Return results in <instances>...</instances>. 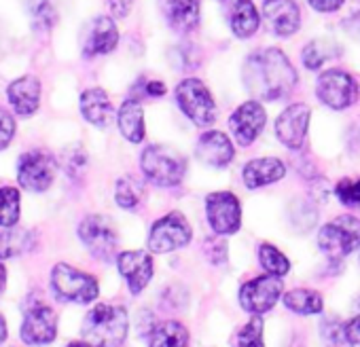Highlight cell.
Returning <instances> with one entry per match:
<instances>
[{"instance_id": "obj_1", "label": "cell", "mask_w": 360, "mask_h": 347, "mask_svg": "<svg viewBox=\"0 0 360 347\" xmlns=\"http://www.w3.org/2000/svg\"><path fill=\"white\" fill-rule=\"evenodd\" d=\"M246 89L259 100H280L297 85V70L280 49H263L252 53L242 72Z\"/></svg>"}, {"instance_id": "obj_2", "label": "cell", "mask_w": 360, "mask_h": 347, "mask_svg": "<svg viewBox=\"0 0 360 347\" xmlns=\"http://www.w3.org/2000/svg\"><path fill=\"white\" fill-rule=\"evenodd\" d=\"M127 311L121 305L100 303L85 315L81 332L91 347H119L127 336Z\"/></svg>"}, {"instance_id": "obj_3", "label": "cell", "mask_w": 360, "mask_h": 347, "mask_svg": "<svg viewBox=\"0 0 360 347\" xmlns=\"http://www.w3.org/2000/svg\"><path fill=\"white\" fill-rule=\"evenodd\" d=\"M140 167L148 183L157 187H178L187 174V159L169 146L153 144L144 148Z\"/></svg>"}, {"instance_id": "obj_4", "label": "cell", "mask_w": 360, "mask_h": 347, "mask_svg": "<svg viewBox=\"0 0 360 347\" xmlns=\"http://www.w3.org/2000/svg\"><path fill=\"white\" fill-rule=\"evenodd\" d=\"M318 246L330 261L345 258L360 248V221L345 214L326 223L318 233Z\"/></svg>"}, {"instance_id": "obj_5", "label": "cell", "mask_w": 360, "mask_h": 347, "mask_svg": "<svg viewBox=\"0 0 360 347\" xmlns=\"http://www.w3.org/2000/svg\"><path fill=\"white\" fill-rule=\"evenodd\" d=\"M51 286L58 294V299L68 303H91L98 299V282L94 275L83 273L66 263H60L51 271Z\"/></svg>"}, {"instance_id": "obj_6", "label": "cell", "mask_w": 360, "mask_h": 347, "mask_svg": "<svg viewBox=\"0 0 360 347\" xmlns=\"http://www.w3.org/2000/svg\"><path fill=\"white\" fill-rule=\"evenodd\" d=\"M176 102L195 125L206 127L217 121V104L212 93L200 79H185L176 87Z\"/></svg>"}, {"instance_id": "obj_7", "label": "cell", "mask_w": 360, "mask_h": 347, "mask_svg": "<svg viewBox=\"0 0 360 347\" xmlns=\"http://www.w3.org/2000/svg\"><path fill=\"white\" fill-rule=\"evenodd\" d=\"M193 231L187 218L180 212H169L150 227L148 235V248L155 254H167L178 248H183L191 242Z\"/></svg>"}, {"instance_id": "obj_8", "label": "cell", "mask_w": 360, "mask_h": 347, "mask_svg": "<svg viewBox=\"0 0 360 347\" xmlns=\"http://www.w3.org/2000/svg\"><path fill=\"white\" fill-rule=\"evenodd\" d=\"M316 93L322 104L333 110H345L358 100V85L352 74L343 70H326L318 77Z\"/></svg>"}, {"instance_id": "obj_9", "label": "cell", "mask_w": 360, "mask_h": 347, "mask_svg": "<svg viewBox=\"0 0 360 347\" xmlns=\"http://www.w3.org/2000/svg\"><path fill=\"white\" fill-rule=\"evenodd\" d=\"M58 163L56 157L47 150H32L26 152L20 159V169H18V178L20 185L28 191L41 193L47 191L56 178Z\"/></svg>"}, {"instance_id": "obj_10", "label": "cell", "mask_w": 360, "mask_h": 347, "mask_svg": "<svg viewBox=\"0 0 360 347\" xmlns=\"http://www.w3.org/2000/svg\"><path fill=\"white\" fill-rule=\"evenodd\" d=\"M79 237L87 246V250L100 261H110L117 254V231L106 216L91 214L83 218V223L79 225Z\"/></svg>"}, {"instance_id": "obj_11", "label": "cell", "mask_w": 360, "mask_h": 347, "mask_svg": "<svg viewBox=\"0 0 360 347\" xmlns=\"http://www.w3.org/2000/svg\"><path fill=\"white\" fill-rule=\"evenodd\" d=\"M206 216L217 235H233L242 225L240 199L229 191H214L206 197Z\"/></svg>"}, {"instance_id": "obj_12", "label": "cell", "mask_w": 360, "mask_h": 347, "mask_svg": "<svg viewBox=\"0 0 360 347\" xmlns=\"http://www.w3.org/2000/svg\"><path fill=\"white\" fill-rule=\"evenodd\" d=\"M282 294V282L278 275H261V277H255L250 282H246L242 288H240V305L259 315V313H265L269 311L278 299Z\"/></svg>"}, {"instance_id": "obj_13", "label": "cell", "mask_w": 360, "mask_h": 347, "mask_svg": "<svg viewBox=\"0 0 360 347\" xmlns=\"http://www.w3.org/2000/svg\"><path fill=\"white\" fill-rule=\"evenodd\" d=\"M58 336V315L45 303H30L22 324V339L28 345H45Z\"/></svg>"}, {"instance_id": "obj_14", "label": "cell", "mask_w": 360, "mask_h": 347, "mask_svg": "<svg viewBox=\"0 0 360 347\" xmlns=\"http://www.w3.org/2000/svg\"><path fill=\"white\" fill-rule=\"evenodd\" d=\"M309 108L303 102H295L288 108H284V112L278 117L276 121V136L278 140L292 148L299 150L305 144L307 138V127H309Z\"/></svg>"}, {"instance_id": "obj_15", "label": "cell", "mask_w": 360, "mask_h": 347, "mask_svg": "<svg viewBox=\"0 0 360 347\" xmlns=\"http://www.w3.org/2000/svg\"><path fill=\"white\" fill-rule=\"evenodd\" d=\"M265 121H267L265 108L259 102H246L231 114L229 127L240 146H250L261 136Z\"/></svg>"}, {"instance_id": "obj_16", "label": "cell", "mask_w": 360, "mask_h": 347, "mask_svg": "<svg viewBox=\"0 0 360 347\" xmlns=\"http://www.w3.org/2000/svg\"><path fill=\"white\" fill-rule=\"evenodd\" d=\"M117 267L134 294L142 292L153 277V256L142 250L121 252L117 256Z\"/></svg>"}, {"instance_id": "obj_17", "label": "cell", "mask_w": 360, "mask_h": 347, "mask_svg": "<svg viewBox=\"0 0 360 347\" xmlns=\"http://www.w3.org/2000/svg\"><path fill=\"white\" fill-rule=\"evenodd\" d=\"M159 9L167 26L180 34H189L200 24V0H159Z\"/></svg>"}, {"instance_id": "obj_18", "label": "cell", "mask_w": 360, "mask_h": 347, "mask_svg": "<svg viewBox=\"0 0 360 347\" xmlns=\"http://www.w3.org/2000/svg\"><path fill=\"white\" fill-rule=\"evenodd\" d=\"M195 152L200 161L210 167H225L233 161V155H236L231 140L223 131H217V129L200 136Z\"/></svg>"}, {"instance_id": "obj_19", "label": "cell", "mask_w": 360, "mask_h": 347, "mask_svg": "<svg viewBox=\"0 0 360 347\" xmlns=\"http://www.w3.org/2000/svg\"><path fill=\"white\" fill-rule=\"evenodd\" d=\"M265 18L269 28L282 39L292 37L301 26V13L295 0H265Z\"/></svg>"}, {"instance_id": "obj_20", "label": "cell", "mask_w": 360, "mask_h": 347, "mask_svg": "<svg viewBox=\"0 0 360 347\" xmlns=\"http://www.w3.org/2000/svg\"><path fill=\"white\" fill-rule=\"evenodd\" d=\"M117 43H119V30L115 22L110 18H96L85 32L83 51L89 58L106 55L117 47Z\"/></svg>"}, {"instance_id": "obj_21", "label": "cell", "mask_w": 360, "mask_h": 347, "mask_svg": "<svg viewBox=\"0 0 360 347\" xmlns=\"http://www.w3.org/2000/svg\"><path fill=\"white\" fill-rule=\"evenodd\" d=\"M286 165L276 157H259L244 165V185L248 189H261L284 178Z\"/></svg>"}, {"instance_id": "obj_22", "label": "cell", "mask_w": 360, "mask_h": 347, "mask_svg": "<svg viewBox=\"0 0 360 347\" xmlns=\"http://www.w3.org/2000/svg\"><path fill=\"white\" fill-rule=\"evenodd\" d=\"M7 98L13 110L22 117L34 114L41 102V83L34 77H22L13 81L7 89Z\"/></svg>"}, {"instance_id": "obj_23", "label": "cell", "mask_w": 360, "mask_h": 347, "mask_svg": "<svg viewBox=\"0 0 360 347\" xmlns=\"http://www.w3.org/2000/svg\"><path fill=\"white\" fill-rule=\"evenodd\" d=\"M227 15L238 39H250L261 26V15L252 0H227Z\"/></svg>"}, {"instance_id": "obj_24", "label": "cell", "mask_w": 360, "mask_h": 347, "mask_svg": "<svg viewBox=\"0 0 360 347\" xmlns=\"http://www.w3.org/2000/svg\"><path fill=\"white\" fill-rule=\"evenodd\" d=\"M81 112L96 127H108L112 117H115V108L110 104V98L100 87H91L87 91H83V96H81Z\"/></svg>"}, {"instance_id": "obj_25", "label": "cell", "mask_w": 360, "mask_h": 347, "mask_svg": "<svg viewBox=\"0 0 360 347\" xmlns=\"http://www.w3.org/2000/svg\"><path fill=\"white\" fill-rule=\"evenodd\" d=\"M119 129L125 140L138 144L144 140V112L138 100H127L123 102L119 110Z\"/></svg>"}, {"instance_id": "obj_26", "label": "cell", "mask_w": 360, "mask_h": 347, "mask_svg": "<svg viewBox=\"0 0 360 347\" xmlns=\"http://www.w3.org/2000/svg\"><path fill=\"white\" fill-rule=\"evenodd\" d=\"M34 233L28 229L5 227L0 231V258H15L34 248Z\"/></svg>"}, {"instance_id": "obj_27", "label": "cell", "mask_w": 360, "mask_h": 347, "mask_svg": "<svg viewBox=\"0 0 360 347\" xmlns=\"http://www.w3.org/2000/svg\"><path fill=\"white\" fill-rule=\"evenodd\" d=\"M189 330L178 322H163L153 328L148 347H187Z\"/></svg>"}, {"instance_id": "obj_28", "label": "cell", "mask_w": 360, "mask_h": 347, "mask_svg": "<svg viewBox=\"0 0 360 347\" xmlns=\"http://www.w3.org/2000/svg\"><path fill=\"white\" fill-rule=\"evenodd\" d=\"M284 305L295 311V313H301V315H314V313H320L324 303H322V296L314 290H307V288H295L290 292L284 294Z\"/></svg>"}, {"instance_id": "obj_29", "label": "cell", "mask_w": 360, "mask_h": 347, "mask_svg": "<svg viewBox=\"0 0 360 347\" xmlns=\"http://www.w3.org/2000/svg\"><path fill=\"white\" fill-rule=\"evenodd\" d=\"M335 55H339V47L330 39H314L303 49V64L309 70H320L322 64Z\"/></svg>"}, {"instance_id": "obj_30", "label": "cell", "mask_w": 360, "mask_h": 347, "mask_svg": "<svg viewBox=\"0 0 360 347\" xmlns=\"http://www.w3.org/2000/svg\"><path fill=\"white\" fill-rule=\"evenodd\" d=\"M144 197V187L138 178L134 176H123L121 181H117V189H115V202L119 208L123 210H134L138 208V204Z\"/></svg>"}, {"instance_id": "obj_31", "label": "cell", "mask_w": 360, "mask_h": 347, "mask_svg": "<svg viewBox=\"0 0 360 347\" xmlns=\"http://www.w3.org/2000/svg\"><path fill=\"white\" fill-rule=\"evenodd\" d=\"M20 221V191L13 187L0 189V227H15Z\"/></svg>"}, {"instance_id": "obj_32", "label": "cell", "mask_w": 360, "mask_h": 347, "mask_svg": "<svg viewBox=\"0 0 360 347\" xmlns=\"http://www.w3.org/2000/svg\"><path fill=\"white\" fill-rule=\"evenodd\" d=\"M259 261H261L263 269L267 273H271V275L282 277V275H286L290 271V261L271 244H263L259 248Z\"/></svg>"}, {"instance_id": "obj_33", "label": "cell", "mask_w": 360, "mask_h": 347, "mask_svg": "<svg viewBox=\"0 0 360 347\" xmlns=\"http://www.w3.org/2000/svg\"><path fill=\"white\" fill-rule=\"evenodd\" d=\"M28 11L32 18V26L37 30L47 32L56 24V11L49 0H28Z\"/></svg>"}, {"instance_id": "obj_34", "label": "cell", "mask_w": 360, "mask_h": 347, "mask_svg": "<svg viewBox=\"0 0 360 347\" xmlns=\"http://www.w3.org/2000/svg\"><path fill=\"white\" fill-rule=\"evenodd\" d=\"M238 347H265V343H263V320L259 315H255L238 332Z\"/></svg>"}, {"instance_id": "obj_35", "label": "cell", "mask_w": 360, "mask_h": 347, "mask_svg": "<svg viewBox=\"0 0 360 347\" xmlns=\"http://www.w3.org/2000/svg\"><path fill=\"white\" fill-rule=\"evenodd\" d=\"M337 199L347 208H360V178H343L335 187Z\"/></svg>"}, {"instance_id": "obj_36", "label": "cell", "mask_w": 360, "mask_h": 347, "mask_svg": "<svg viewBox=\"0 0 360 347\" xmlns=\"http://www.w3.org/2000/svg\"><path fill=\"white\" fill-rule=\"evenodd\" d=\"M13 136H15V121H13L11 112L0 108V150L11 144Z\"/></svg>"}, {"instance_id": "obj_37", "label": "cell", "mask_w": 360, "mask_h": 347, "mask_svg": "<svg viewBox=\"0 0 360 347\" xmlns=\"http://www.w3.org/2000/svg\"><path fill=\"white\" fill-rule=\"evenodd\" d=\"M85 161H87V157H85L83 150L75 148V152H68L66 155V169H68V174L77 176V174L85 167Z\"/></svg>"}, {"instance_id": "obj_38", "label": "cell", "mask_w": 360, "mask_h": 347, "mask_svg": "<svg viewBox=\"0 0 360 347\" xmlns=\"http://www.w3.org/2000/svg\"><path fill=\"white\" fill-rule=\"evenodd\" d=\"M343 334L352 345H360V315H354L343 324Z\"/></svg>"}, {"instance_id": "obj_39", "label": "cell", "mask_w": 360, "mask_h": 347, "mask_svg": "<svg viewBox=\"0 0 360 347\" xmlns=\"http://www.w3.org/2000/svg\"><path fill=\"white\" fill-rule=\"evenodd\" d=\"M108 5H110V11L117 20H123L129 15L131 7H134V0H108Z\"/></svg>"}, {"instance_id": "obj_40", "label": "cell", "mask_w": 360, "mask_h": 347, "mask_svg": "<svg viewBox=\"0 0 360 347\" xmlns=\"http://www.w3.org/2000/svg\"><path fill=\"white\" fill-rule=\"evenodd\" d=\"M343 5V0H309V7L320 13H333Z\"/></svg>"}, {"instance_id": "obj_41", "label": "cell", "mask_w": 360, "mask_h": 347, "mask_svg": "<svg viewBox=\"0 0 360 347\" xmlns=\"http://www.w3.org/2000/svg\"><path fill=\"white\" fill-rule=\"evenodd\" d=\"M343 30L347 32V37L360 41V11L354 13V15H349V18L343 22Z\"/></svg>"}, {"instance_id": "obj_42", "label": "cell", "mask_w": 360, "mask_h": 347, "mask_svg": "<svg viewBox=\"0 0 360 347\" xmlns=\"http://www.w3.org/2000/svg\"><path fill=\"white\" fill-rule=\"evenodd\" d=\"M165 85L161 83V81H146L144 83V93L146 96H150V98H161V96H165Z\"/></svg>"}, {"instance_id": "obj_43", "label": "cell", "mask_w": 360, "mask_h": 347, "mask_svg": "<svg viewBox=\"0 0 360 347\" xmlns=\"http://www.w3.org/2000/svg\"><path fill=\"white\" fill-rule=\"evenodd\" d=\"M7 339V322L3 317V313H0V343H3Z\"/></svg>"}, {"instance_id": "obj_44", "label": "cell", "mask_w": 360, "mask_h": 347, "mask_svg": "<svg viewBox=\"0 0 360 347\" xmlns=\"http://www.w3.org/2000/svg\"><path fill=\"white\" fill-rule=\"evenodd\" d=\"M5 284H7V269L5 265H0V292L5 290Z\"/></svg>"}, {"instance_id": "obj_45", "label": "cell", "mask_w": 360, "mask_h": 347, "mask_svg": "<svg viewBox=\"0 0 360 347\" xmlns=\"http://www.w3.org/2000/svg\"><path fill=\"white\" fill-rule=\"evenodd\" d=\"M66 347H91L87 341H75V343H68Z\"/></svg>"}, {"instance_id": "obj_46", "label": "cell", "mask_w": 360, "mask_h": 347, "mask_svg": "<svg viewBox=\"0 0 360 347\" xmlns=\"http://www.w3.org/2000/svg\"><path fill=\"white\" fill-rule=\"evenodd\" d=\"M358 303H360V301H358Z\"/></svg>"}]
</instances>
